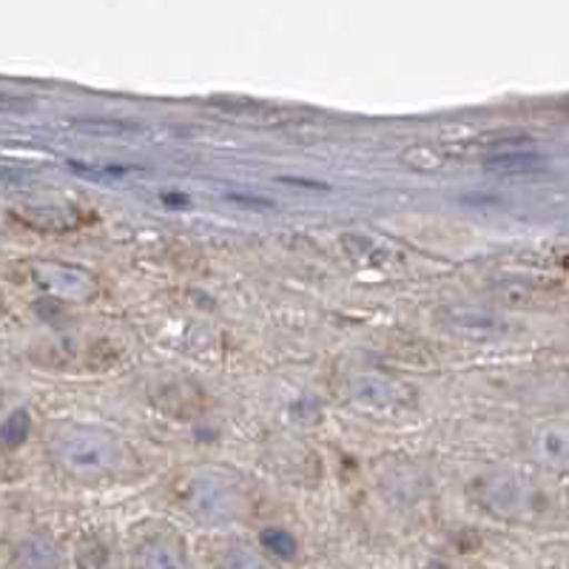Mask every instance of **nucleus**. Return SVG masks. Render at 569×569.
Masks as SVG:
<instances>
[{"instance_id": "1", "label": "nucleus", "mask_w": 569, "mask_h": 569, "mask_svg": "<svg viewBox=\"0 0 569 569\" xmlns=\"http://www.w3.org/2000/svg\"><path fill=\"white\" fill-rule=\"evenodd\" d=\"M54 456L78 476H109L123 459L117 441L98 430H63L54 439Z\"/></svg>"}, {"instance_id": "2", "label": "nucleus", "mask_w": 569, "mask_h": 569, "mask_svg": "<svg viewBox=\"0 0 569 569\" xmlns=\"http://www.w3.org/2000/svg\"><path fill=\"white\" fill-rule=\"evenodd\" d=\"M180 505H186L202 521H220V518L231 516L237 498H233V492L222 481L202 476V479L186 481Z\"/></svg>"}, {"instance_id": "3", "label": "nucleus", "mask_w": 569, "mask_h": 569, "mask_svg": "<svg viewBox=\"0 0 569 569\" xmlns=\"http://www.w3.org/2000/svg\"><path fill=\"white\" fill-rule=\"evenodd\" d=\"M441 317H447L445 322L453 325L461 333H470V337H496V333H505V322H498V317L487 311H476V308H450Z\"/></svg>"}, {"instance_id": "4", "label": "nucleus", "mask_w": 569, "mask_h": 569, "mask_svg": "<svg viewBox=\"0 0 569 569\" xmlns=\"http://www.w3.org/2000/svg\"><path fill=\"white\" fill-rule=\"evenodd\" d=\"M137 563H140V569H186L180 550H177L174 543L162 541V538L142 543Z\"/></svg>"}, {"instance_id": "5", "label": "nucleus", "mask_w": 569, "mask_h": 569, "mask_svg": "<svg viewBox=\"0 0 569 569\" xmlns=\"http://www.w3.org/2000/svg\"><path fill=\"white\" fill-rule=\"evenodd\" d=\"M14 563L18 569H58V552L49 541L32 538V541L20 543L14 552Z\"/></svg>"}, {"instance_id": "6", "label": "nucleus", "mask_w": 569, "mask_h": 569, "mask_svg": "<svg viewBox=\"0 0 569 569\" xmlns=\"http://www.w3.org/2000/svg\"><path fill=\"white\" fill-rule=\"evenodd\" d=\"M353 393L362 405H376V396H379V405H382V408H399L401 401H405L401 390L396 388V385L382 382V379H359V382L353 385Z\"/></svg>"}, {"instance_id": "7", "label": "nucleus", "mask_w": 569, "mask_h": 569, "mask_svg": "<svg viewBox=\"0 0 569 569\" xmlns=\"http://www.w3.org/2000/svg\"><path fill=\"white\" fill-rule=\"evenodd\" d=\"M541 157L536 154H512V151H505V154H496L487 160V166L490 169H498V171H527V169H536V166H541Z\"/></svg>"}, {"instance_id": "8", "label": "nucleus", "mask_w": 569, "mask_h": 569, "mask_svg": "<svg viewBox=\"0 0 569 569\" xmlns=\"http://www.w3.org/2000/svg\"><path fill=\"white\" fill-rule=\"evenodd\" d=\"M262 543H266L268 550L277 552V556L282 558H291L293 552H297V538L284 530H266L262 532Z\"/></svg>"}, {"instance_id": "9", "label": "nucleus", "mask_w": 569, "mask_h": 569, "mask_svg": "<svg viewBox=\"0 0 569 569\" xmlns=\"http://www.w3.org/2000/svg\"><path fill=\"white\" fill-rule=\"evenodd\" d=\"M27 427H29L27 410H14V413L7 419V425H3V441H7L9 447H14L18 441L27 439Z\"/></svg>"}, {"instance_id": "10", "label": "nucleus", "mask_w": 569, "mask_h": 569, "mask_svg": "<svg viewBox=\"0 0 569 569\" xmlns=\"http://www.w3.org/2000/svg\"><path fill=\"white\" fill-rule=\"evenodd\" d=\"M222 569H271L259 556L248 550H231L222 561Z\"/></svg>"}, {"instance_id": "11", "label": "nucleus", "mask_w": 569, "mask_h": 569, "mask_svg": "<svg viewBox=\"0 0 569 569\" xmlns=\"http://www.w3.org/2000/svg\"><path fill=\"white\" fill-rule=\"evenodd\" d=\"M282 182H291V186H308V188H325V182H313V180H288V177H282Z\"/></svg>"}]
</instances>
